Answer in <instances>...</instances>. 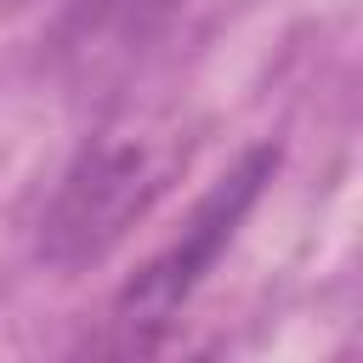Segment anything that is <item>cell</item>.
<instances>
[{"label": "cell", "instance_id": "6da1fadb", "mask_svg": "<svg viewBox=\"0 0 363 363\" xmlns=\"http://www.w3.org/2000/svg\"><path fill=\"white\" fill-rule=\"evenodd\" d=\"M193 136L164 113H125L108 119L62 170L45 216H40V255L51 267L102 261L187 170Z\"/></svg>", "mask_w": 363, "mask_h": 363}, {"label": "cell", "instance_id": "3957f363", "mask_svg": "<svg viewBox=\"0 0 363 363\" xmlns=\"http://www.w3.org/2000/svg\"><path fill=\"white\" fill-rule=\"evenodd\" d=\"M176 11L182 0H74L62 23V51L79 74L102 79L108 68H125L147 40H159Z\"/></svg>", "mask_w": 363, "mask_h": 363}, {"label": "cell", "instance_id": "7a4b0ae2", "mask_svg": "<svg viewBox=\"0 0 363 363\" xmlns=\"http://www.w3.org/2000/svg\"><path fill=\"white\" fill-rule=\"evenodd\" d=\"M278 170V147H250L187 216V227L119 289L113 301V346L119 352H159L164 335L176 329L182 306L199 295V284L210 278V267L221 261V250L233 244V233L244 227L250 204L261 199V187Z\"/></svg>", "mask_w": 363, "mask_h": 363}]
</instances>
